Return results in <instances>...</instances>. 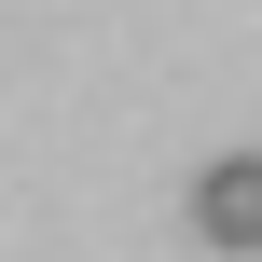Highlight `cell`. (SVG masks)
<instances>
[{
    "label": "cell",
    "instance_id": "6da1fadb",
    "mask_svg": "<svg viewBox=\"0 0 262 262\" xmlns=\"http://www.w3.org/2000/svg\"><path fill=\"white\" fill-rule=\"evenodd\" d=\"M193 235L207 249H262V152H221L193 180Z\"/></svg>",
    "mask_w": 262,
    "mask_h": 262
}]
</instances>
